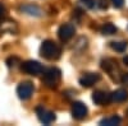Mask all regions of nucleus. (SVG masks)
I'll return each instance as SVG.
<instances>
[{
  "instance_id": "1",
  "label": "nucleus",
  "mask_w": 128,
  "mask_h": 126,
  "mask_svg": "<svg viewBox=\"0 0 128 126\" xmlns=\"http://www.w3.org/2000/svg\"><path fill=\"white\" fill-rule=\"evenodd\" d=\"M40 54L42 57H45L48 60H56L60 57L62 50L58 43H55L51 40H46L42 42V45L40 47Z\"/></svg>"
},
{
  "instance_id": "4",
  "label": "nucleus",
  "mask_w": 128,
  "mask_h": 126,
  "mask_svg": "<svg viewBox=\"0 0 128 126\" xmlns=\"http://www.w3.org/2000/svg\"><path fill=\"white\" fill-rule=\"evenodd\" d=\"M17 94L20 99H30L31 96L34 94V84L31 82H22L19 83V85L17 88Z\"/></svg>"
},
{
  "instance_id": "2",
  "label": "nucleus",
  "mask_w": 128,
  "mask_h": 126,
  "mask_svg": "<svg viewBox=\"0 0 128 126\" xmlns=\"http://www.w3.org/2000/svg\"><path fill=\"white\" fill-rule=\"evenodd\" d=\"M62 78V71L56 68H50L44 73L42 77V83L45 84L48 88H56Z\"/></svg>"
},
{
  "instance_id": "14",
  "label": "nucleus",
  "mask_w": 128,
  "mask_h": 126,
  "mask_svg": "<svg viewBox=\"0 0 128 126\" xmlns=\"http://www.w3.org/2000/svg\"><path fill=\"white\" fill-rule=\"evenodd\" d=\"M101 33L104 36H112V35L116 33V27L113 23H105L101 27Z\"/></svg>"
},
{
  "instance_id": "3",
  "label": "nucleus",
  "mask_w": 128,
  "mask_h": 126,
  "mask_svg": "<svg viewBox=\"0 0 128 126\" xmlns=\"http://www.w3.org/2000/svg\"><path fill=\"white\" fill-rule=\"evenodd\" d=\"M20 70L27 73L30 75H34V77H37L40 74L44 73V68L40 64L38 61H34V60H28V61H24L22 65H20Z\"/></svg>"
},
{
  "instance_id": "17",
  "label": "nucleus",
  "mask_w": 128,
  "mask_h": 126,
  "mask_svg": "<svg viewBox=\"0 0 128 126\" xmlns=\"http://www.w3.org/2000/svg\"><path fill=\"white\" fill-rule=\"evenodd\" d=\"M80 3L87 9H92L95 6V0H80Z\"/></svg>"
},
{
  "instance_id": "11",
  "label": "nucleus",
  "mask_w": 128,
  "mask_h": 126,
  "mask_svg": "<svg viewBox=\"0 0 128 126\" xmlns=\"http://www.w3.org/2000/svg\"><path fill=\"white\" fill-rule=\"evenodd\" d=\"M112 102H124L128 99V92L126 89H116L110 93Z\"/></svg>"
},
{
  "instance_id": "13",
  "label": "nucleus",
  "mask_w": 128,
  "mask_h": 126,
  "mask_svg": "<svg viewBox=\"0 0 128 126\" xmlns=\"http://www.w3.org/2000/svg\"><path fill=\"white\" fill-rule=\"evenodd\" d=\"M120 124V117L116 116V115H113V116H108L100 121V125L102 126H115Z\"/></svg>"
},
{
  "instance_id": "15",
  "label": "nucleus",
  "mask_w": 128,
  "mask_h": 126,
  "mask_svg": "<svg viewBox=\"0 0 128 126\" xmlns=\"http://www.w3.org/2000/svg\"><path fill=\"white\" fill-rule=\"evenodd\" d=\"M110 47L114 51H118V52H124L128 47V43L126 41H119V42H110Z\"/></svg>"
},
{
  "instance_id": "21",
  "label": "nucleus",
  "mask_w": 128,
  "mask_h": 126,
  "mask_svg": "<svg viewBox=\"0 0 128 126\" xmlns=\"http://www.w3.org/2000/svg\"><path fill=\"white\" fill-rule=\"evenodd\" d=\"M123 61H124V64H126V65H128V56H126V57L123 59Z\"/></svg>"
},
{
  "instance_id": "18",
  "label": "nucleus",
  "mask_w": 128,
  "mask_h": 126,
  "mask_svg": "<svg viewBox=\"0 0 128 126\" xmlns=\"http://www.w3.org/2000/svg\"><path fill=\"white\" fill-rule=\"evenodd\" d=\"M114 8H122L124 5V0H112Z\"/></svg>"
},
{
  "instance_id": "9",
  "label": "nucleus",
  "mask_w": 128,
  "mask_h": 126,
  "mask_svg": "<svg viewBox=\"0 0 128 126\" xmlns=\"http://www.w3.org/2000/svg\"><path fill=\"white\" fill-rule=\"evenodd\" d=\"M37 112V117L38 120L42 122V124H45V125H50L51 122H54L56 116H55V113L54 112H51L49 110H45V108H42V107H38L36 110Z\"/></svg>"
},
{
  "instance_id": "7",
  "label": "nucleus",
  "mask_w": 128,
  "mask_h": 126,
  "mask_svg": "<svg viewBox=\"0 0 128 126\" xmlns=\"http://www.w3.org/2000/svg\"><path fill=\"white\" fill-rule=\"evenodd\" d=\"M100 79H101V77H100V74H98V73H86V74H83L80 78V84L84 88H90V87L94 85V84L98 83Z\"/></svg>"
},
{
  "instance_id": "5",
  "label": "nucleus",
  "mask_w": 128,
  "mask_h": 126,
  "mask_svg": "<svg viewBox=\"0 0 128 126\" xmlns=\"http://www.w3.org/2000/svg\"><path fill=\"white\" fill-rule=\"evenodd\" d=\"M74 33H76V28H74V26L70 24V23L62 24L59 31H58V36H59L60 41H63V42L69 41L74 36Z\"/></svg>"
},
{
  "instance_id": "19",
  "label": "nucleus",
  "mask_w": 128,
  "mask_h": 126,
  "mask_svg": "<svg viewBox=\"0 0 128 126\" xmlns=\"http://www.w3.org/2000/svg\"><path fill=\"white\" fill-rule=\"evenodd\" d=\"M120 82L124 84V85H127V87H128V73H127V74H123V75H122Z\"/></svg>"
},
{
  "instance_id": "8",
  "label": "nucleus",
  "mask_w": 128,
  "mask_h": 126,
  "mask_svg": "<svg viewBox=\"0 0 128 126\" xmlns=\"http://www.w3.org/2000/svg\"><path fill=\"white\" fill-rule=\"evenodd\" d=\"M92 101L95 102V104H99V106L109 104L112 102L110 93L105 92V90H95L92 93Z\"/></svg>"
},
{
  "instance_id": "16",
  "label": "nucleus",
  "mask_w": 128,
  "mask_h": 126,
  "mask_svg": "<svg viewBox=\"0 0 128 126\" xmlns=\"http://www.w3.org/2000/svg\"><path fill=\"white\" fill-rule=\"evenodd\" d=\"M2 29H3V32L14 33V32H17V24L14 22H5L2 24Z\"/></svg>"
},
{
  "instance_id": "6",
  "label": "nucleus",
  "mask_w": 128,
  "mask_h": 126,
  "mask_svg": "<svg viewBox=\"0 0 128 126\" xmlns=\"http://www.w3.org/2000/svg\"><path fill=\"white\" fill-rule=\"evenodd\" d=\"M87 112H88V110H87V106L84 103L74 102L72 104V116L76 120H78V121L83 120L84 117L87 116Z\"/></svg>"
},
{
  "instance_id": "12",
  "label": "nucleus",
  "mask_w": 128,
  "mask_h": 126,
  "mask_svg": "<svg viewBox=\"0 0 128 126\" xmlns=\"http://www.w3.org/2000/svg\"><path fill=\"white\" fill-rule=\"evenodd\" d=\"M20 12L30 14V15H35V17H40L42 14V10L36 5H23V6H20Z\"/></svg>"
},
{
  "instance_id": "10",
  "label": "nucleus",
  "mask_w": 128,
  "mask_h": 126,
  "mask_svg": "<svg viewBox=\"0 0 128 126\" xmlns=\"http://www.w3.org/2000/svg\"><path fill=\"white\" fill-rule=\"evenodd\" d=\"M101 66H102V69L106 71V73H109V75L113 78V79H115V70H118L116 69V62L115 61H113V60H110V59H106V60H102V62H101Z\"/></svg>"
},
{
  "instance_id": "20",
  "label": "nucleus",
  "mask_w": 128,
  "mask_h": 126,
  "mask_svg": "<svg viewBox=\"0 0 128 126\" xmlns=\"http://www.w3.org/2000/svg\"><path fill=\"white\" fill-rule=\"evenodd\" d=\"M4 12H5V9H4V6L0 4V18H3V15H4Z\"/></svg>"
}]
</instances>
